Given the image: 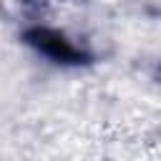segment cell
I'll return each mask as SVG.
<instances>
[{
	"label": "cell",
	"instance_id": "obj_1",
	"mask_svg": "<svg viewBox=\"0 0 161 161\" xmlns=\"http://www.w3.org/2000/svg\"><path fill=\"white\" fill-rule=\"evenodd\" d=\"M23 38H25V43L33 45L38 53H43L45 58H50L53 63H60V65H83V63L91 60V55H88L83 48L73 45L63 33H58V30H53V28H40V25H35V28L25 30Z\"/></svg>",
	"mask_w": 161,
	"mask_h": 161
}]
</instances>
